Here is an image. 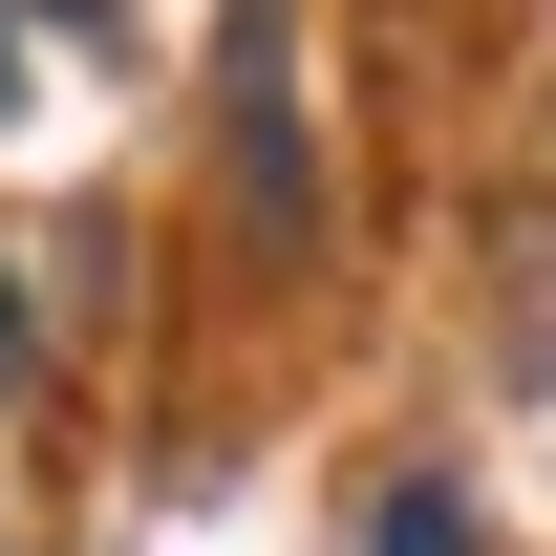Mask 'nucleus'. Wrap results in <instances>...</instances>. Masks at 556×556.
Masks as SVG:
<instances>
[{"instance_id": "3", "label": "nucleus", "mask_w": 556, "mask_h": 556, "mask_svg": "<svg viewBox=\"0 0 556 556\" xmlns=\"http://www.w3.org/2000/svg\"><path fill=\"white\" fill-rule=\"evenodd\" d=\"M0 108H22V22H0Z\"/></svg>"}, {"instance_id": "1", "label": "nucleus", "mask_w": 556, "mask_h": 556, "mask_svg": "<svg viewBox=\"0 0 556 556\" xmlns=\"http://www.w3.org/2000/svg\"><path fill=\"white\" fill-rule=\"evenodd\" d=\"M364 556H471V492H386V514H364Z\"/></svg>"}, {"instance_id": "2", "label": "nucleus", "mask_w": 556, "mask_h": 556, "mask_svg": "<svg viewBox=\"0 0 556 556\" xmlns=\"http://www.w3.org/2000/svg\"><path fill=\"white\" fill-rule=\"evenodd\" d=\"M22 364H43V321H22V278H0V407H22Z\"/></svg>"}]
</instances>
